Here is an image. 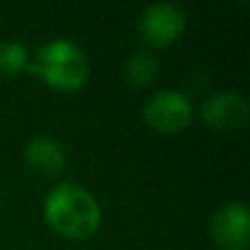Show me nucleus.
<instances>
[{
	"label": "nucleus",
	"instance_id": "nucleus-1",
	"mask_svg": "<svg viewBox=\"0 0 250 250\" xmlns=\"http://www.w3.org/2000/svg\"><path fill=\"white\" fill-rule=\"evenodd\" d=\"M44 224L55 235L73 242H86L99 233L104 208L90 189L79 182H57L42 202Z\"/></svg>",
	"mask_w": 250,
	"mask_h": 250
},
{
	"label": "nucleus",
	"instance_id": "nucleus-2",
	"mask_svg": "<svg viewBox=\"0 0 250 250\" xmlns=\"http://www.w3.org/2000/svg\"><path fill=\"white\" fill-rule=\"evenodd\" d=\"M26 73L53 92L75 95L90 82L92 68L86 51L79 44L68 38H55L31 53Z\"/></svg>",
	"mask_w": 250,
	"mask_h": 250
},
{
	"label": "nucleus",
	"instance_id": "nucleus-3",
	"mask_svg": "<svg viewBox=\"0 0 250 250\" xmlns=\"http://www.w3.org/2000/svg\"><path fill=\"white\" fill-rule=\"evenodd\" d=\"M193 101L176 88L156 90L143 105V121L158 134H180L193 123Z\"/></svg>",
	"mask_w": 250,
	"mask_h": 250
},
{
	"label": "nucleus",
	"instance_id": "nucleus-4",
	"mask_svg": "<svg viewBox=\"0 0 250 250\" xmlns=\"http://www.w3.org/2000/svg\"><path fill=\"white\" fill-rule=\"evenodd\" d=\"M187 31V13L176 2H151L138 18V38L149 48H167Z\"/></svg>",
	"mask_w": 250,
	"mask_h": 250
},
{
	"label": "nucleus",
	"instance_id": "nucleus-5",
	"mask_svg": "<svg viewBox=\"0 0 250 250\" xmlns=\"http://www.w3.org/2000/svg\"><path fill=\"white\" fill-rule=\"evenodd\" d=\"M208 237L220 250H248L250 211L246 202L233 200L222 204L208 222Z\"/></svg>",
	"mask_w": 250,
	"mask_h": 250
},
{
	"label": "nucleus",
	"instance_id": "nucleus-6",
	"mask_svg": "<svg viewBox=\"0 0 250 250\" xmlns=\"http://www.w3.org/2000/svg\"><path fill=\"white\" fill-rule=\"evenodd\" d=\"M200 117L207 127L215 132H237L248 123L250 104L237 90H220L204 99Z\"/></svg>",
	"mask_w": 250,
	"mask_h": 250
},
{
	"label": "nucleus",
	"instance_id": "nucleus-7",
	"mask_svg": "<svg viewBox=\"0 0 250 250\" xmlns=\"http://www.w3.org/2000/svg\"><path fill=\"white\" fill-rule=\"evenodd\" d=\"M22 160L38 176L57 178L68 167V151L62 145L60 138L48 136V134H40V136H33L24 145Z\"/></svg>",
	"mask_w": 250,
	"mask_h": 250
},
{
	"label": "nucleus",
	"instance_id": "nucleus-8",
	"mask_svg": "<svg viewBox=\"0 0 250 250\" xmlns=\"http://www.w3.org/2000/svg\"><path fill=\"white\" fill-rule=\"evenodd\" d=\"M160 73V62L154 53L149 51H136L134 55H129L123 64V79L125 83H129L136 90L149 88L151 83L158 79Z\"/></svg>",
	"mask_w": 250,
	"mask_h": 250
},
{
	"label": "nucleus",
	"instance_id": "nucleus-9",
	"mask_svg": "<svg viewBox=\"0 0 250 250\" xmlns=\"http://www.w3.org/2000/svg\"><path fill=\"white\" fill-rule=\"evenodd\" d=\"M31 60V51L26 44L18 42V40H7L0 42V77H18V75L26 73Z\"/></svg>",
	"mask_w": 250,
	"mask_h": 250
}]
</instances>
